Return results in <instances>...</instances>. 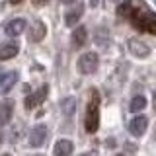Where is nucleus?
<instances>
[{"label": "nucleus", "mask_w": 156, "mask_h": 156, "mask_svg": "<svg viewBox=\"0 0 156 156\" xmlns=\"http://www.w3.org/2000/svg\"><path fill=\"white\" fill-rule=\"evenodd\" d=\"M82 156H98L96 152H86V154H82Z\"/></svg>", "instance_id": "19"}, {"label": "nucleus", "mask_w": 156, "mask_h": 156, "mask_svg": "<svg viewBox=\"0 0 156 156\" xmlns=\"http://www.w3.org/2000/svg\"><path fill=\"white\" fill-rule=\"evenodd\" d=\"M45 33H47L45 23L37 20V22H33V23H31V27H29V41H33V43L41 41V39L45 37Z\"/></svg>", "instance_id": "10"}, {"label": "nucleus", "mask_w": 156, "mask_h": 156, "mask_svg": "<svg viewBox=\"0 0 156 156\" xmlns=\"http://www.w3.org/2000/svg\"><path fill=\"white\" fill-rule=\"evenodd\" d=\"M86 41H88V29L84 26H78L74 31H72V47L80 49V47L86 45Z\"/></svg>", "instance_id": "11"}, {"label": "nucleus", "mask_w": 156, "mask_h": 156, "mask_svg": "<svg viewBox=\"0 0 156 156\" xmlns=\"http://www.w3.org/2000/svg\"><path fill=\"white\" fill-rule=\"evenodd\" d=\"M47 135H49L47 125H43V123L35 125L31 131H29V146H33V148L43 146V144H45V140H47Z\"/></svg>", "instance_id": "4"}, {"label": "nucleus", "mask_w": 156, "mask_h": 156, "mask_svg": "<svg viewBox=\"0 0 156 156\" xmlns=\"http://www.w3.org/2000/svg\"><path fill=\"white\" fill-rule=\"evenodd\" d=\"M62 2H65V4H72V2H74V0H62Z\"/></svg>", "instance_id": "20"}, {"label": "nucleus", "mask_w": 156, "mask_h": 156, "mask_svg": "<svg viewBox=\"0 0 156 156\" xmlns=\"http://www.w3.org/2000/svg\"><path fill=\"white\" fill-rule=\"evenodd\" d=\"M61 109L66 117H72L74 111H76V100L74 98H65V100L61 101Z\"/></svg>", "instance_id": "16"}, {"label": "nucleus", "mask_w": 156, "mask_h": 156, "mask_svg": "<svg viewBox=\"0 0 156 156\" xmlns=\"http://www.w3.org/2000/svg\"><path fill=\"white\" fill-rule=\"evenodd\" d=\"M117 14H119L121 18H131V14H133V8H131V0H123V2L119 4V8H117Z\"/></svg>", "instance_id": "18"}, {"label": "nucleus", "mask_w": 156, "mask_h": 156, "mask_svg": "<svg viewBox=\"0 0 156 156\" xmlns=\"http://www.w3.org/2000/svg\"><path fill=\"white\" fill-rule=\"evenodd\" d=\"M146 127H148V119L144 115H136L129 123V133L133 136H143L146 133Z\"/></svg>", "instance_id": "6"}, {"label": "nucleus", "mask_w": 156, "mask_h": 156, "mask_svg": "<svg viewBox=\"0 0 156 156\" xmlns=\"http://www.w3.org/2000/svg\"><path fill=\"white\" fill-rule=\"evenodd\" d=\"M154 109H156V92H154Z\"/></svg>", "instance_id": "22"}, {"label": "nucleus", "mask_w": 156, "mask_h": 156, "mask_svg": "<svg viewBox=\"0 0 156 156\" xmlns=\"http://www.w3.org/2000/svg\"><path fill=\"white\" fill-rule=\"evenodd\" d=\"M47 92H49V88H47V86H41V88L35 92V94L27 96V98H26V109L31 111V109H35L37 105H41L43 100L47 98Z\"/></svg>", "instance_id": "5"}, {"label": "nucleus", "mask_w": 156, "mask_h": 156, "mask_svg": "<svg viewBox=\"0 0 156 156\" xmlns=\"http://www.w3.org/2000/svg\"><path fill=\"white\" fill-rule=\"evenodd\" d=\"M12 113H14V101L12 100L2 101L0 104V125H6L12 119Z\"/></svg>", "instance_id": "13"}, {"label": "nucleus", "mask_w": 156, "mask_h": 156, "mask_svg": "<svg viewBox=\"0 0 156 156\" xmlns=\"http://www.w3.org/2000/svg\"><path fill=\"white\" fill-rule=\"evenodd\" d=\"M23 29H26V20L16 18V20H10L6 23L4 31H6V35H10V37H18L20 33H23Z\"/></svg>", "instance_id": "8"}, {"label": "nucleus", "mask_w": 156, "mask_h": 156, "mask_svg": "<svg viewBox=\"0 0 156 156\" xmlns=\"http://www.w3.org/2000/svg\"><path fill=\"white\" fill-rule=\"evenodd\" d=\"M0 143H2V133H0Z\"/></svg>", "instance_id": "24"}, {"label": "nucleus", "mask_w": 156, "mask_h": 156, "mask_svg": "<svg viewBox=\"0 0 156 156\" xmlns=\"http://www.w3.org/2000/svg\"><path fill=\"white\" fill-rule=\"evenodd\" d=\"M35 156H41V154H35Z\"/></svg>", "instance_id": "25"}, {"label": "nucleus", "mask_w": 156, "mask_h": 156, "mask_svg": "<svg viewBox=\"0 0 156 156\" xmlns=\"http://www.w3.org/2000/svg\"><path fill=\"white\" fill-rule=\"evenodd\" d=\"M10 2H12V4H20V2H22V0H10Z\"/></svg>", "instance_id": "21"}, {"label": "nucleus", "mask_w": 156, "mask_h": 156, "mask_svg": "<svg viewBox=\"0 0 156 156\" xmlns=\"http://www.w3.org/2000/svg\"><path fill=\"white\" fill-rule=\"evenodd\" d=\"M129 51L133 53L135 57H139V58H144V57H148L150 55V47L146 45V43H143L140 39H129Z\"/></svg>", "instance_id": "7"}, {"label": "nucleus", "mask_w": 156, "mask_h": 156, "mask_svg": "<svg viewBox=\"0 0 156 156\" xmlns=\"http://www.w3.org/2000/svg\"><path fill=\"white\" fill-rule=\"evenodd\" d=\"M131 111H135V113H139L140 109H144L146 107V98L144 96H135L133 100H131Z\"/></svg>", "instance_id": "17"}, {"label": "nucleus", "mask_w": 156, "mask_h": 156, "mask_svg": "<svg viewBox=\"0 0 156 156\" xmlns=\"http://www.w3.org/2000/svg\"><path fill=\"white\" fill-rule=\"evenodd\" d=\"M20 53V45L16 41H6L0 45V61H8V58L16 57Z\"/></svg>", "instance_id": "9"}, {"label": "nucleus", "mask_w": 156, "mask_h": 156, "mask_svg": "<svg viewBox=\"0 0 156 156\" xmlns=\"http://www.w3.org/2000/svg\"><path fill=\"white\" fill-rule=\"evenodd\" d=\"M82 14H84V6H82V4H78L76 8L68 10V12H66V16H65L66 26H76V23H78V20L82 18Z\"/></svg>", "instance_id": "15"}, {"label": "nucleus", "mask_w": 156, "mask_h": 156, "mask_svg": "<svg viewBox=\"0 0 156 156\" xmlns=\"http://www.w3.org/2000/svg\"><path fill=\"white\" fill-rule=\"evenodd\" d=\"M131 23L139 31H146L150 35H156V14L148 10H133L131 14Z\"/></svg>", "instance_id": "2"}, {"label": "nucleus", "mask_w": 156, "mask_h": 156, "mask_svg": "<svg viewBox=\"0 0 156 156\" xmlns=\"http://www.w3.org/2000/svg\"><path fill=\"white\" fill-rule=\"evenodd\" d=\"M98 65H100V57L96 53H84L80 58H78V70L82 74H92V72L98 70Z\"/></svg>", "instance_id": "3"}, {"label": "nucleus", "mask_w": 156, "mask_h": 156, "mask_svg": "<svg viewBox=\"0 0 156 156\" xmlns=\"http://www.w3.org/2000/svg\"><path fill=\"white\" fill-rule=\"evenodd\" d=\"M72 150H74L72 140H68V139L57 140V144H55V156H70Z\"/></svg>", "instance_id": "12"}, {"label": "nucleus", "mask_w": 156, "mask_h": 156, "mask_svg": "<svg viewBox=\"0 0 156 156\" xmlns=\"http://www.w3.org/2000/svg\"><path fill=\"white\" fill-rule=\"evenodd\" d=\"M100 127V92L92 90L90 101L86 105V117H84V129L86 133H96Z\"/></svg>", "instance_id": "1"}, {"label": "nucleus", "mask_w": 156, "mask_h": 156, "mask_svg": "<svg viewBox=\"0 0 156 156\" xmlns=\"http://www.w3.org/2000/svg\"><path fill=\"white\" fill-rule=\"evenodd\" d=\"M2 156H12V154H8V152H6V154H2Z\"/></svg>", "instance_id": "23"}, {"label": "nucleus", "mask_w": 156, "mask_h": 156, "mask_svg": "<svg viewBox=\"0 0 156 156\" xmlns=\"http://www.w3.org/2000/svg\"><path fill=\"white\" fill-rule=\"evenodd\" d=\"M16 80H18V72H14V70L2 72V74H0V90H2V92H8L10 88L16 84Z\"/></svg>", "instance_id": "14"}]
</instances>
